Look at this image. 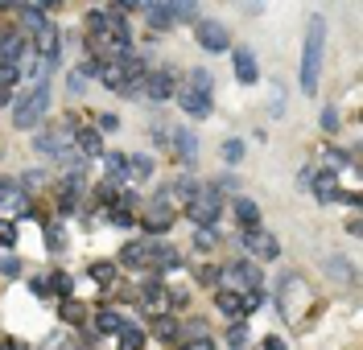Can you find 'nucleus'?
<instances>
[{
    "mask_svg": "<svg viewBox=\"0 0 363 350\" xmlns=\"http://www.w3.org/2000/svg\"><path fill=\"white\" fill-rule=\"evenodd\" d=\"M186 87H194V91H211V70L207 66L190 70V83H186Z\"/></svg>",
    "mask_w": 363,
    "mask_h": 350,
    "instance_id": "obj_31",
    "label": "nucleus"
},
{
    "mask_svg": "<svg viewBox=\"0 0 363 350\" xmlns=\"http://www.w3.org/2000/svg\"><path fill=\"white\" fill-rule=\"evenodd\" d=\"M0 350H4V346H0Z\"/></svg>",
    "mask_w": 363,
    "mask_h": 350,
    "instance_id": "obj_52",
    "label": "nucleus"
},
{
    "mask_svg": "<svg viewBox=\"0 0 363 350\" xmlns=\"http://www.w3.org/2000/svg\"><path fill=\"white\" fill-rule=\"evenodd\" d=\"M231 206H236V223H240V227H256V223H260V206H256L252 198H236Z\"/></svg>",
    "mask_w": 363,
    "mask_h": 350,
    "instance_id": "obj_18",
    "label": "nucleus"
},
{
    "mask_svg": "<svg viewBox=\"0 0 363 350\" xmlns=\"http://www.w3.org/2000/svg\"><path fill=\"white\" fill-rule=\"evenodd\" d=\"M67 144H71V136H67L62 128H46V132H38V136H33V148H38V153H46V157H62V153H67Z\"/></svg>",
    "mask_w": 363,
    "mask_h": 350,
    "instance_id": "obj_15",
    "label": "nucleus"
},
{
    "mask_svg": "<svg viewBox=\"0 0 363 350\" xmlns=\"http://www.w3.org/2000/svg\"><path fill=\"white\" fill-rule=\"evenodd\" d=\"M240 8H243V13H252V17H256V13L265 8V0H240Z\"/></svg>",
    "mask_w": 363,
    "mask_h": 350,
    "instance_id": "obj_43",
    "label": "nucleus"
},
{
    "mask_svg": "<svg viewBox=\"0 0 363 350\" xmlns=\"http://www.w3.org/2000/svg\"><path fill=\"white\" fill-rule=\"evenodd\" d=\"M8 99H13V91H8V83H0V107H4Z\"/></svg>",
    "mask_w": 363,
    "mask_h": 350,
    "instance_id": "obj_51",
    "label": "nucleus"
},
{
    "mask_svg": "<svg viewBox=\"0 0 363 350\" xmlns=\"http://www.w3.org/2000/svg\"><path fill=\"white\" fill-rule=\"evenodd\" d=\"M141 13H145V21L153 33H166V29H173V13H170V4L166 0H141Z\"/></svg>",
    "mask_w": 363,
    "mask_h": 350,
    "instance_id": "obj_14",
    "label": "nucleus"
},
{
    "mask_svg": "<svg viewBox=\"0 0 363 350\" xmlns=\"http://www.w3.org/2000/svg\"><path fill=\"white\" fill-rule=\"evenodd\" d=\"M268 116H272V119L285 116V91H281V83H272V87H268Z\"/></svg>",
    "mask_w": 363,
    "mask_h": 350,
    "instance_id": "obj_26",
    "label": "nucleus"
},
{
    "mask_svg": "<svg viewBox=\"0 0 363 350\" xmlns=\"http://www.w3.org/2000/svg\"><path fill=\"white\" fill-rule=\"evenodd\" d=\"M178 95V103H182V112L190 119H207L211 116V91H194V87H182Z\"/></svg>",
    "mask_w": 363,
    "mask_h": 350,
    "instance_id": "obj_11",
    "label": "nucleus"
},
{
    "mask_svg": "<svg viewBox=\"0 0 363 350\" xmlns=\"http://www.w3.org/2000/svg\"><path fill=\"white\" fill-rule=\"evenodd\" d=\"M314 173H318V165H306V169L297 173V186H310V182H314Z\"/></svg>",
    "mask_w": 363,
    "mask_h": 350,
    "instance_id": "obj_40",
    "label": "nucleus"
},
{
    "mask_svg": "<svg viewBox=\"0 0 363 350\" xmlns=\"http://www.w3.org/2000/svg\"><path fill=\"white\" fill-rule=\"evenodd\" d=\"M227 54H231V70H236V78H240L243 87H252V83L260 78V62H256V54H252L248 46H231Z\"/></svg>",
    "mask_w": 363,
    "mask_h": 350,
    "instance_id": "obj_8",
    "label": "nucleus"
},
{
    "mask_svg": "<svg viewBox=\"0 0 363 350\" xmlns=\"http://www.w3.org/2000/svg\"><path fill=\"white\" fill-rule=\"evenodd\" d=\"M54 288H58V293H71V276H62V272H58V276H54Z\"/></svg>",
    "mask_w": 363,
    "mask_h": 350,
    "instance_id": "obj_48",
    "label": "nucleus"
},
{
    "mask_svg": "<svg viewBox=\"0 0 363 350\" xmlns=\"http://www.w3.org/2000/svg\"><path fill=\"white\" fill-rule=\"evenodd\" d=\"M157 338L161 342H173L178 338V322H157Z\"/></svg>",
    "mask_w": 363,
    "mask_h": 350,
    "instance_id": "obj_37",
    "label": "nucleus"
},
{
    "mask_svg": "<svg viewBox=\"0 0 363 350\" xmlns=\"http://www.w3.org/2000/svg\"><path fill=\"white\" fill-rule=\"evenodd\" d=\"M145 346V329L141 326H128L124 322V329H120V350H141Z\"/></svg>",
    "mask_w": 363,
    "mask_h": 350,
    "instance_id": "obj_24",
    "label": "nucleus"
},
{
    "mask_svg": "<svg viewBox=\"0 0 363 350\" xmlns=\"http://www.w3.org/2000/svg\"><path fill=\"white\" fill-rule=\"evenodd\" d=\"M326 272H330L335 280H355V272H351V264H347L342 256H335V259H330V264H326Z\"/></svg>",
    "mask_w": 363,
    "mask_h": 350,
    "instance_id": "obj_29",
    "label": "nucleus"
},
{
    "mask_svg": "<svg viewBox=\"0 0 363 350\" xmlns=\"http://www.w3.org/2000/svg\"><path fill=\"white\" fill-rule=\"evenodd\" d=\"M141 91L153 99V103H166L173 91H178V83H173V74L170 66H161V70H149L145 78H141Z\"/></svg>",
    "mask_w": 363,
    "mask_h": 350,
    "instance_id": "obj_7",
    "label": "nucleus"
},
{
    "mask_svg": "<svg viewBox=\"0 0 363 350\" xmlns=\"http://www.w3.org/2000/svg\"><path fill=\"white\" fill-rule=\"evenodd\" d=\"M194 280H198V284H219V268L202 264V268H194Z\"/></svg>",
    "mask_w": 363,
    "mask_h": 350,
    "instance_id": "obj_34",
    "label": "nucleus"
},
{
    "mask_svg": "<svg viewBox=\"0 0 363 350\" xmlns=\"http://www.w3.org/2000/svg\"><path fill=\"white\" fill-rule=\"evenodd\" d=\"M99 83H103L108 91H116V95H137V91H141V87L124 74L120 62H103V70H99Z\"/></svg>",
    "mask_w": 363,
    "mask_h": 350,
    "instance_id": "obj_12",
    "label": "nucleus"
},
{
    "mask_svg": "<svg viewBox=\"0 0 363 350\" xmlns=\"http://www.w3.org/2000/svg\"><path fill=\"white\" fill-rule=\"evenodd\" d=\"M322 132H339V112H335V107L322 112Z\"/></svg>",
    "mask_w": 363,
    "mask_h": 350,
    "instance_id": "obj_38",
    "label": "nucleus"
},
{
    "mask_svg": "<svg viewBox=\"0 0 363 350\" xmlns=\"http://www.w3.org/2000/svg\"><path fill=\"white\" fill-rule=\"evenodd\" d=\"M219 280L236 284V293H243V288H248V293H256V288H260V272H256V268H252L248 259L231 264V268H223V272H219Z\"/></svg>",
    "mask_w": 363,
    "mask_h": 350,
    "instance_id": "obj_9",
    "label": "nucleus"
},
{
    "mask_svg": "<svg viewBox=\"0 0 363 350\" xmlns=\"http://www.w3.org/2000/svg\"><path fill=\"white\" fill-rule=\"evenodd\" d=\"M116 128H120V119L112 116V112H108V116H99V132H116Z\"/></svg>",
    "mask_w": 363,
    "mask_h": 350,
    "instance_id": "obj_39",
    "label": "nucleus"
},
{
    "mask_svg": "<svg viewBox=\"0 0 363 350\" xmlns=\"http://www.w3.org/2000/svg\"><path fill=\"white\" fill-rule=\"evenodd\" d=\"M223 161L240 165L243 161V140H223Z\"/></svg>",
    "mask_w": 363,
    "mask_h": 350,
    "instance_id": "obj_30",
    "label": "nucleus"
},
{
    "mask_svg": "<svg viewBox=\"0 0 363 350\" xmlns=\"http://www.w3.org/2000/svg\"><path fill=\"white\" fill-rule=\"evenodd\" d=\"M29 288H33V297H50V284H46V280H33Z\"/></svg>",
    "mask_w": 363,
    "mask_h": 350,
    "instance_id": "obj_47",
    "label": "nucleus"
},
{
    "mask_svg": "<svg viewBox=\"0 0 363 350\" xmlns=\"http://www.w3.org/2000/svg\"><path fill=\"white\" fill-rule=\"evenodd\" d=\"M50 112V83L46 78H38V87L29 95L17 99V107H13V124L17 128H38V119Z\"/></svg>",
    "mask_w": 363,
    "mask_h": 350,
    "instance_id": "obj_2",
    "label": "nucleus"
},
{
    "mask_svg": "<svg viewBox=\"0 0 363 350\" xmlns=\"http://www.w3.org/2000/svg\"><path fill=\"white\" fill-rule=\"evenodd\" d=\"M112 4H116L120 13H137V8H141V0H112Z\"/></svg>",
    "mask_w": 363,
    "mask_h": 350,
    "instance_id": "obj_44",
    "label": "nucleus"
},
{
    "mask_svg": "<svg viewBox=\"0 0 363 350\" xmlns=\"http://www.w3.org/2000/svg\"><path fill=\"white\" fill-rule=\"evenodd\" d=\"M322 58H326V21L310 17L306 25V37H301V95L318 91V74H322Z\"/></svg>",
    "mask_w": 363,
    "mask_h": 350,
    "instance_id": "obj_1",
    "label": "nucleus"
},
{
    "mask_svg": "<svg viewBox=\"0 0 363 350\" xmlns=\"http://www.w3.org/2000/svg\"><path fill=\"white\" fill-rule=\"evenodd\" d=\"M0 272H4V276H21V259L4 256V259H0Z\"/></svg>",
    "mask_w": 363,
    "mask_h": 350,
    "instance_id": "obj_36",
    "label": "nucleus"
},
{
    "mask_svg": "<svg viewBox=\"0 0 363 350\" xmlns=\"http://www.w3.org/2000/svg\"><path fill=\"white\" fill-rule=\"evenodd\" d=\"M21 21H25V29H33V33H38V29H46V13H42V8H21Z\"/></svg>",
    "mask_w": 363,
    "mask_h": 350,
    "instance_id": "obj_28",
    "label": "nucleus"
},
{
    "mask_svg": "<svg viewBox=\"0 0 363 350\" xmlns=\"http://www.w3.org/2000/svg\"><path fill=\"white\" fill-rule=\"evenodd\" d=\"M215 305L227 317H243V313H252V309L260 305V293H248V297H243V293H231V288H227V293H219Z\"/></svg>",
    "mask_w": 363,
    "mask_h": 350,
    "instance_id": "obj_13",
    "label": "nucleus"
},
{
    "mask_svg": "<svg viewBox=\"0 0 363 350\" xmlns=\"http://www.w3.org/2000/svg\"><path fill=\"white\" fill-rule=\"evenodd\" d=\"M194 243H198L202 252H207V247H215V227H198V231H194Z\"/></svg>",
    "mask_w": 363,
    "mask_h": 350,
    "instance_id": "obj_35",
    "label": "nucleus"
},
{
    "mask_svg": "<svg viewBox=\"0 0 363 350\" xmlns=\"http://www.w3.org/2000/svg\"><path fill=\"white\" fill-rule=\"evenodd\" d=\"M67 91H74V95L83 91V74H67Z\"/></svg>",
    "mask_w": 363,
    "mask_h": 350,
    "instance_id": "obj_46",
    "label": "nucleus"
},
{
    "mask_svg": "<svg viewBox=\"0 0 363 350\" xmlns=\"http://www.w3.org/2000/svg\"><path fill=\"white\" fill-rule=\"evenodd\" d=\"M91 280H96V284H112V280H116V264H112V259H96V264H91Z\"/></svg>",
    "mask_w": 363,
    "mask_h": 350,
    "instance_id": "obj_25",
    "label": "nucleus"
},
{
    "mask_svg": "<svg viewBox=\"0 0 363 350\" xmlns=\"http://www.w3.org/2000/svg\"><path fill=\"white\" fill-rule=\"evenodd\" d=\"M186 350H215V346H211V338H207V334H198L194 342H186Z\"/></svg>",
    "mask_w": 363,
    "mask_h": 350,
    "instance_id": "obj_41",
    "label": "nucleus"
},
{
    "mask_svg": "<svg viewBox=\"0 0 363 350\" xmlns=\"http://www.w3.org/2000/svg\"><path fill=\"white\" fill-rule=\"evenodd\" d=\"M128 173H132L137 182H149V177H153V157H145V153L128 157Z\"/></svg>",
    "mask_w": 363,
    "mask_h": 350,
    "instance_id": "obj_23",
    "label": "nucleus"
},
{
    "mask_svg": "<svg viewBox=\"0 0 363 350\" xmlns=\"http://www.w3.org/2000/svg\"><path fill=\"white\" fill-rule=\"evenodd\" d=\"M277 301H281V313H285V322H297V317H301L297 301L306 305V284H301V276L285 272V276H281V288H277Z\"/></svg>",
    "mask_w": 363,
    "mask_h": 350,
    "instance_id": "obj_5",
    "label": "nucleus"
},
{
    "mask_svg": "<svg viewBox=\"0 0 363 350\" xmlns=\"http://www.w3.org/2000/svg\"><path fill=\"white\" fill-rule=\"evenodd\" d=\"M13 243H17V223L0 218V247H13Z\"/></svg>",
    "mask_w": 363,
    "mask_h": 350,
    "instance_id": "obj_33",
    "label": "nucleus"
},
{
    "mask_svg": "<svg viewBox=\"0 0 363 350\" xmlns=\"http://www.w3.org/2000/svg\"><path fill=\"white\" fill-rule=\"evenodd\" d=\"M99 161H103V173L108 177H124L128 173V157L124 153H99Z\"/></svg>",
    "mask_w": 363,
    "mask_h": 350,
    "instance_id": "obj_21",
    "label": "nucleus"
},
{
    "mask_svg": "<svg viewBox=\"0 0 363 350\" xmlns=\"http://www.w3.org/2000/svg\"><path fill=\"white\" fill-rule=\"evenodd\" d=\"M194 42H198L202 49H211V54H227V49H231V33H227L223 21L198 17V21H194Z\"/></svg>",
    "mask_w": 363,
    "mask_h": 350,
    "instance_id": "obj_4",
    "label": "nucleus"
},
{
    "mask_svg": "<svg viewBox=\"0 0 363 350\" xmlns=\"http://www.w3.org/2000/svg\"><path fill=\"white\" fill-rule=\"evenodd\" d=\"M227 342H231V350H243V342H248V326H243V322H231V329H227Z\"/></svg>",
    "mask_w": 363,
    "mask_h": 350,
    "instance_id": "obj_32",
    "label": "nucleus"
},
{
    "mask_svg": "<svg viewBox=\"0 0 363 350\" xmlns=\"http://www.w3.org/2000/svg\"><path fill=\"white\" fill-rule=\"evenodd\" d=\"M112 223H120V227H132V214H128V210H112Z\"/></svg>",
    "mask_w": 363,
    "mask_h": 350,
    "instance_id": "obj_45",
    "label": "nucleus"
},
{
    "mask_svg": "<svg viewBox=\"0 0 363 350\" xmlns=\"http://www.w3.org/2000/svg\"><path fill=\"white\" fill-rule=\"evenodd\" d=\"M265 350H285V342L281 338H265Z\"/></svg>",
    "mask_w": 363,
    "mask_h": 350,
    "instance_id": "obj_50",
    "label": "nucleus"
},
{
    "mask_svg": "<svg viewBox=\"0 0 363 350\" xmlns=\"http://www.w3.org/2000/svg\"><path fill=\"white\" fill-rule=\"evenodd\" d=\"M74 144H79L83 157H99V153H103V136H99V128H79V132H74Z\"/></svg>",
    "mask_w": 363,
    "mask_h": 350,
    "instance_id": "obj_16",
    "label": "nucleus"
},
{
    "mask_svg": "<svg viewBox=\"0 0 363 350\" xmlns=\"http://www.w3.org/2000/svg\"><path fill=\"white\" fill-rule=\"evenodd\" d=\"M240 243L252 252V256H260V259H277V256H281V243H277V235L265 231L260 223H256V227H243Z\"/></svg>",
    "mask_w": 363,
    "mask_h": 350,
    "instance_id": "obj_6",
    "label": "nucleus"
},
{
    "mask_svg": "<svg viewBox=\"0 0 363 350\" xmlns=\"http://www.w3.org/2000/svg\"><path fill=\"white\" fill-rule=\"evenodd\" d=\"M310 189H314V198L322 202V206H330V202H339L342 198V186H339V173H335V169H318L314 182H310Z\"/></svg>",
    "mask_w": 363,
    "mask_h": 350,
    "instance_id": "obj_10",
    "label": "nucleus"
},
{
    "mask_svg": "<svg viewBox=\"0 0 363 350\" xmlns=\"http://www.w3.org/2000/svg\"><path fill=\"white\" fill-rule=\"evenodd\" d=\"M120 259H124V264H153V243H149V239H137V243H124Z\"/></svg>",
    "mask_w": 363,
    "mask_h": 350,
    "instance_id": "obj_17",
    "label": "nucleus"
},
{
    "mask_svg": "<svg viewBox=\"0 0 363 350\" xmlns=\"http://www.w3.org/2000/svg\"><path fill=\"white\" fill-rule=\"evenodd\" d=\"M173 21H198V0H166Z\"/></svg>",
    "mask_w": 363,
    "mask_h": 350,
    "instance_id": "obj_22",
    "label": "nucleus"
},
{
    "mask_svg": "<svg viewBox=\"0 0 363 350\" xmlns=\"http://www.w3.org/2000/svg\"><path fill=\"white\" fill-rule=\"evenodd\" d=\"M50 252H62V231H58V227H50Z\"/></svg>",
    "mask_w": 363,
    "mask_h": 350,
    "instance_id": "obj_42",
    "label": "nucleus"
},
{
    "mask_svg": "<svg viewBox=\"0 0 363 350\" xmlns=\"http://www.w3.org/2000/svg\"><path fill=\"white\" fill-rule=\"evenodd\" d=\"M33 4H38L42 13H50V8H62V0H33Z\"/></svg>",
    "mask_w": 363,
    "mask_h": 350,
    "instance_id": "obj_49",
    "label": "nucleus"
},
{
    "mask_svg": "<svg viewBox=\"0 0 363 350\" xmlns=\"http://www.w3.org/2000/svg\"><path fill=\"white\" fill-rule=\"evenodd\" d=\"M96 326L103 329V334H120V329H124V317L108 309V313H99V317H96Z\"/></svg>",
    "mask_w": 363,
    "mask_h": 350,
    "instance_id": "obj_27",
    "label": "nucleus"
},
{
    "mask_svg": "<svg viewBox=\"0 0 363 350\" xmlns=\"http://www.w3.org/2000/svg\"><path fill=\"white\" fill-rule=\"evenodd\" d=\"M170 144L182 153V161H194V132H190V128H173Z\"/></svg>",
    "mask_w": 363,
    "mask_h": 350,
    "instance_id": "obj_20",
    "label": "nucleus"
},
{
    "mask_svg": "<svg viewBox=\"0 0 363 350\" xmlns=\"http://www.w3.org/2000/svg\"><path fill=\"white\" fill-rule=\"evenodd\" d=\"M219 189L215 186H207V189H194L190 194V202H186V214H190V223L194 227H211L219 218Z\"/></svg>",
    "mask_w": 363,
    "mask_h": 350,
    "instance_id": "obj_3",
    "label": "nucleus"
},
{
    "mask_svg": "<svg viewBox=\"0 0 363 350\" xmlns=\"http://www.w3.org/2000/svg\"><path fill=\"white\" fill-rule=\"evenodd\" d=\"M0 206H8L13 214H21L25 210V189L17 182H8V186H0Z\"/></svg>",
    "mask_w": 363,
    "mask_h": 350,
    "instance_id": "obj_19",
    "label": "nucleus"
}]
</instances>
